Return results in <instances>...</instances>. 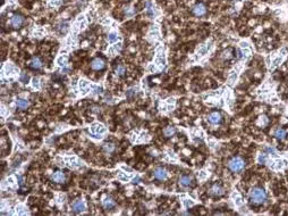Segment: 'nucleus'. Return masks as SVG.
Listing matches in <instances>:
<instances>
[{"label": "nucleus", "mask_w": 288, "mask_h": 216, "mask_svg": "<svg viewBox=\"0 0 288 216\" xmlns=\"http://www.w3.org/2000/svg\"><path fill=\"white\" fill-rule=\"evenodd\" d=\"M68 27H69L68 23H67V22H63L61 24L59 25V31H60V33L65 34V33L68 31Z\"/></svg>", "instance_id": "nucleus-32"}, {"label": "nucleus", "mask_w": 288, "mask_h": 216, "mask_svg": "<svg viewBox=\"0 0 288 216\" xmlns=\"http://www.w3.org/2000/svg\"><path fill=\"white\" fill-rule=\"evenodd\" d=\"M153 175L154 177L157 179V180H166L167 179V176H168V173H167V171L163 167H157L154 171H153Z\"/></svg>", "instance_id": "nucleus-7"}, {"label": "nucleus", "mask_w": 288, "mask_h": 216, "mask_svg": "<svg viewBox=\"0 0 288 216\" xmlns=\"http://www.w3.org/2000/svg\"><path fill=\"white\" fill-rule=\"evenodd\" d=\"M50 4L51 5H59V1L58 0H50Z\"/></svg>", "instance_id": "nucleus-45"}, {"label": "nucleus", "mask_w": 288, "mask_h": 216, "mask_svg": "<svg viewBox=\"0 0 288 216\" xmlns=\"http://www.w3.org/2000/svg\"><path fill=\"white\" fill-rule=\"evenodd\" d=\"M67 62H68V56L67 55H61L57 59V64L59 65L60 67H65L67 65Z\"/></svg>", "instance_id": "nucleus-24"}, {"label": "nucleus", "mask_w": 288, "mask_h": 216, "mask_svg": "<svg viewBox=\"0 0 288 216\" xmlns=\"http://www.w3.org/2000/svg\"><path fill=\"white\" fill-rule=\"evenodd\" d=\"M184 205L186 207H190V206H192L193 205V201L192 200H188V199H184Z\"/></svg>", "instance_id": "nucleus-42"}, {"label": "nucleus", "mask_w": 288, "mask_h": 216, "mask_svg": "<svg viewBox=\"0 0 288 216\" xmlns=\"http://www.w3.org/2000/svg\"><path fill=\"white\" fill-rule=\"evenodd\" d=\"M85 208H86L85 202L81 199L75 200V201L72 204V210L74 212V213H82V212L85 210Z\"/></svg>", "instance_id": "nucleus-5"}, {"label": "nucleus", "mask_w": 288, "mask_h": 216, "mask_svg": "<svg viewBox=\"0 0 288 216\" xmlns=\"http://www.w3.org/2000/svg\"><path fill=\"white\" fill-rule=\"evenodd\" d=\"M118 34L116 32H110L109 33V35H108V41L110 42V43H113V42H117L118 40Z\"/></svg>", "instance_id": "nucleus-30"}, {"label": "nucleus", "mask_w": 288, "mask_h": 216, "mask_svg": "<svg viewBox=\"0 0 288 216\" xmlns=\"http://www.w3.org/2000/svg\"><path fill=\"white\" fill-rule=\"evenodd\" d=\"M259 161H260L261 164H264V163L267 161V155H265V154H260V155H259Z\"/></svg>", "instance_id": "nucleus-39"}, {"label": "nucleus", "mask_w": 288, "mask_h": 216, "mask_svg": "<svg viewBox=\"0 0 288 216\" xmlns=\"http://www.w3.org/2000/svg\"><path fill=\"white\" fill-rule=\"evenodd\" d=\"M19 80H21L22 83H27L29 80H30V76H29L26 73H22V74H21V79H19Z\"/></svg>", "instance_id": "nucleus-33"}, {"label": "nucleus", "mask_w": 288, "mask_h": 216, "mask_svg": "<svg viewBox=\"0 0 288 216\" xmlns=\"http://www.w3.org/2000/svg\"><path fill=\"white\" fill-rule=\"evenodd\" d=\"M267 198V192L262 188H253L250 192V201L256 206L265 204Z\"/></svg>", "instance_id": "nucleus-1"}, {"label": "nucleus", "mask_w": 288, "mask_h": 216, "mask_svg": "<svg viewBox=\"0 0 288 216\" xmlns=\"http://www.w3.org/2000/svg\"><path fill=\"white\" fill-rule=\"evenodd\" d=\"M245 166H246V161L240 156H236L228 161V168L232 173H238L240 171H243Z\"/></svg>", "instance_id": "nucleus-2"}, {"label": "nucleus", "mask_w": 288, "mask_h": 216, "mask_svg": "<svg viewBox=\"0 0 288 216\" xmlns=\"http://www.w3.org/2000/svg\"><path fill=\"white\" fill-rule=\"evenodd\" d=\"M120 49H121V43L118 42V43H115L113 46H111L110 48L108 49V52H109L110 56H115V55H117L119 52Z\"/></svg>", "instance_id": "nucleus-17"}, {"label": "nucleus", "mask_w": 288, "mask_h": 216, "mask_svg": "<svg viewBox=\"0 0 288 216\" xmlns=\"http://www.w3.org/2000/svg\"><path fill=\"white\" fill-rule=\"evenodd\" d=\"M265 151L269 152V154H274V152H276V150H274V148H271V147H267V148H265Z\"/></svg>", "instance_id": "nucleus-43"}, {"label": "nucleus", "mask_w": 288, "mask_h": 216, "mask_svg": "<svg viewBox=\"0 0 288 216\" xmlns=\"http://www.w3.org/2000/svg\"><path fill=\"white\" fill-rule=\"evenodd\" d=\"M103 150L107 154H111L113 150H115V144H111V142H107V144H103Z\"/></svg>", "instance_id": "nucleus-28"}, {"label": "nucleus", "mask_w": 288, "mask_h": 216, "mask_svg": "<svg viewBox=\"0 0 288 216\" xmlns=\"http://www.w3.org/2000/svg\"><path fill=\"white\" fill-rule=\"evenodd\" d=\"M51 180L53 181V182H56V183H64L65 180H66V176L63 172H60V171H57L55 172L52 175H51Z\"/></svg>", "instance_id": "nucleus-14"}, {"label": "nucleus", "mask_w": 288, "mask_h": 216, "mask_svg": "<svg viewBox=\"0 0 288 216\" xmlns=\"http://www.w3.org/2000/svg\"><path fill=\"white\" fill-rule=\"evenodd\" d=\"M15 213H16L17 215H26V214H29V210H27V208L25 207L24 205H18L16 207V210H15Z\"/></svg>", "instance_id": "nucleus-25"}, {"label": "nucleus", "mask_w": 288, "mask_h": 216, "mask_svg": "<svg viewBox=\"0 0 288 216\" xmlns=\"http://www.w3.org/2000/svg\"><path fill=\"white\" fill-rule=\"evenodd\" d=\"M149 35H150L152 39H157V38L159 37V29H158V26H152L151 30H150Z\"/></svg>", "instance_id": "nucleus-29"}, {"label": "nucleus", "mask_w": 288, "mask_h": 216, "mask_svg": "<svg viewBox=\"0 0 288 216\" xmlns=\"http://www.w3.org/2000/svg\"><path fill=\"white\" fill-rule=\"evenodd\" d=\"M32 87L35 89H40V80L38 78H34L32 80Z\"/></svg>", "instance_id": "nucleus-35"}, {"label": "nucleus", "mask_w": 288, "mask_h": 216, "mask_svg": "<svg viewBox=\"0 0 288 216\" xmlns=\"http://www.w3.org/2000/svg\"><path fill=\"white\" fill-rule=\"evenodd\" d=\"M134 13H135V10L132 8V7H126V8H125V14H126L127 16H132Z\"/></svg>", "instance_id": "nucleus-37"}, {"label": "nucleus", "mask_w": 288, "mask_h": 216, "mask_svg": "<svg viewBox=\"0 0 288 216\" xmlns=\"http://www.w3.org/2000/svg\"><path fill=\"white\" fill-rule=\"evenodd\" d=\"M179 184L184 188H188L193 185V177L190 175H182L179 177Z\"/></svg>", "instance_id": "nucleus-11"}, {"label": "nucleus", "mask_w": 288, "mask_h": 216, "mask_svg": "<svg viewBox=\"0 0 288 216\" xmlns=\"http://www.w3.org/2000/svg\"><path fill=\"white\" fill-rule=\"evenodd\" d=\"M16 106L19 109H25L27 106H29V100L23 99V98H19L16 100Z\"/></svg>", "instance_id": "nucleus-23"}, {"label": "nucleus", "mask_w": 288, "mask_h": 216, "mask_svg": "<svg viewBox=\"0 0 288 216\" xmlns=\"http://www.w3.org/2000/svg\"><path fill=\"white\" fill-rule=\"evenodd\" d=\"M134 95H136V89H129L127 92H126V96H127V98H132Z\"/></svg>", "instance_id": "nucleus-38"}, {"label": "nucleus", "mask_w": 288, "mask_h": 216, "mask_svg": "<svg viewBox=\"0 0 288 216\" xmlns=\"http://www.w3.org/2000/svg\"><path fill=\"white\" fill-rule=\"evenodd\" d=\"M104 66H106V63H104L103 59H101V58H96L91 63V67L94 71H101V70L104 68Z\"/></svg>", "instance_id": "nucleus-10"}, {"label": "nucleus", "mask_w": 288, "mask_h": 216, "mask_svg": "<svg viewBox=\"0 0 288 216\" xmlns=\"http://www.w3.org/2000/svg\"><path fill=\"white\" fill-rule=\"evenodd\" d=\"M157 59H155V64L158 65V66H160L162 67L163 65H165V56H163V49L159 47V48L157 49Z\"/></svg>", "instance_id": "nucleus-15"}, {"label": "nucleus", "mask_w": 288, "mask_h": 216, "mask_svg": "<svg viewBox=\"0 0 288 216\" xmlns=\"http://www.w3.org/2000/svg\"><path fill=\"white\" fill-rule=\"evenodd\" d=\"M64 200H65V197H64V196H59V197H58V204H61V202H64Z\"/></svg>", "instance_id": "nucleus-44"}, {"label": "nucleus", "mask_w": 288, "mask_h": 216, "mask_svg": "<svg viewBox=\"0 0 288 216\" xmlns=\"http://www.w3.org/2000/svg\"><path fill=\"white\" fill-rule=\"evenodd\" d=\"M222 57H224V59H230V58L232 57V50H230V49H227L224 54H222Z\"/></svg>", "instance_id": "nucleus-36"}, {"label": "nucleus", "mask_w": 288, "mask_h": 216, "mask_svg": "<svg viewBox=\"0 0 288 216\" xmlns=\"http://www.w3.org/2000/svg\"><path fill=\"white\" fill-rule=\"evenodd\" d=\"M102 206H103L106 209L110 210L112 208L115 207V200L112 199L111 197H106L103 200H102Z\"/></svg>", "instance_id": "nucleus-16"}, {"label": "nucleus", "mask_w": 288, "mask_h": 216, "mask_svg": "<svg viewBox=\"0 0 288 216\" xmlns=\"http://www.w3.org/2000/svg\"><path fill=\"white\" fill-rule=\"evenodd\" d=\"M91 132L96 136V138H99V139H101L102 138V134H104L106 132H107V128L104 126L103 124H101V123H94V124H92V126H91Z\"/></svg>", "instance_id": "nucleus-3"}, {"label": "nucleus", "mask_w": 288, "mask_h": 216, "mask_svg": "<svg viewBox=\"0 0 288 216\" xmlns=\"http://www.w3.org/2000/svg\"><path fill=\"white\" fill-rule=\"evenodd\" d=\"M6 183L8 184V185H10V187H14V184H15V179H14L13 176H10V177H8V179L6 180Z\"/></svg>", "instance_id": "nucleus-40"}, {"label": "nucleus", "mask_w": 288, "mask_h": 216, "mask_svg": "<svg viewBox=\"0 0 288 216\" xmlns=\"http://www.w3.org/2000/svg\"><path fill=\"white\" fill-rule=\"evenodd\" d=\"M66 161L68 163V165L71 167H78V166L82 165V161H80L76 157H69V158L66 159Z\"/></svg>", "instance_id": "nucleus-20"}, {"label": "nucleus", "mask_w": 288, "mask_h": 216, "mask_svg": "<svg viewBox=\"0 0 288 216\" xmlns=\"http://www.w3.org/2000/svg\"><path fill=\"white\" fill-rule=\"evenodd\" d=\"M205 13H207V8H205V6L203 4H197L193 8V14L195 16H203Z\"/></svg>", "instance_id": "nucleus-13"}, {"label": "nucleus", "mask_w": 288, "mask_h": 216, "mask_svg": "<svg viewBox=\"0 0 288 216\" xmlns=\"http://www.w3.org/2000/svg\"><path fill=\"white\" fill-rule=\"evenodd\" d=\"M4 73L7 75V76H13V75H16L18 73V68L14 64L11 63H7L4 67Z\"/></svg>", "instance_id": "nucleus-6"}, {"label": "nucleus", "mask_w": 288, "mask_h": 216, "mask_svg": "<svg viewBox=\"0 0 288 216\" xmlns=\"http://www.w3.org/2000/svg\"><path fill=\"white\" fill-rule=\"evenodd\" d=\"M78 85H80L81 95H82V96L86 95L88 91H90V89H91L90 82H88L86 80H80L78 81Z\"/></svg>", "instance_id": "nucleus-12"}, {"label": "nucleus", "mask_w": 288, "mask_h": 216, "mask_svg": "<svg viewBox=\"0 0 288 216\" xmlns=\"http://www.w3.org/2000/svg\"><path fill=\"white\" fill-rule=\"evenodd\" d=\"M7 114H9V112L7 113V111H6V107L2 105V106H1V116L4 117V116H6Z\"/></svg>", "instance_id": "nucleus-41"}, {"label": "nucleus", "mask_w": 288, "mask_h": 216, "mask_svg": "<svg viewBox=\"0 0 288 216\" xmlns=\"http://www.w3.org/2000/svg\"><path fill=\"white\" fill-rule=\"evenodd\" d=\"M175 133H176V128H174V126H167V128L163 130V134H165V136H167V138L174 136Z\"/></svg>", "instance_id": "nucleus-26"}, {"label": "nucleus", "mask_w": 288, "mask_h": 216, "mask_svg": "<svg viewBox=\"0 0 288 216\" xmlns=\"http://www.w3.org/2000/svg\"><path fill=\"white\" fill-rule=\"evenodd\" d=\"M146 14H148V16H150V17H153L155 14H157L155 8H154L153 4H151V2H148V4H146Z\"/></svg>", "instance_id": "nucleus-22"}, {"label": "nucleus", "mask_w": 288, "mask_h": 216, "mask_svg": "<svg viewBox=\"0 0 288 216\" xmlns=\"http://www.w3.org/2000/svg\"><path fill=\"white\" fill-rule=\"evenodd\" d=\"M208 122L211 124V125H219L222 121V116L219 112H213L211 114H209L208 117H207Z\"/></svg>", "instance_id": "nucleus-4"}, {"label": "nucleus", "mask_w": 288, "mask_h": 216, "mask_svg": "<svg viewBox=\"0 0 288 216\" xmlns=\"http://www.w3.org/2000/svg\"><path fill=\"white\" fill-rule=\"evenodd\" d=\"M273 134H274V136H276L278 140H284V139L286 138V134H287V133H286V131H285L284 128H277V130L274 131V133H273Z\"/></svg>", "instance_id": "nucleus-21"}, {"label": "nucleus", "mask_w": 288, "mask_h": 216, "mask_svg": "<svg viewBox=\"0 0 288 216\" xmlns=\"http://www.w3.org/2000/svg\"><path fill=\"white\" fill-rule=\"evenodd\" d=\"M30 66L32 67L33 70H40L42 67V62H41V59L39 57H34L31 60V63H30Z\"/></svg>", "instance_id": "nucleus-19"}, {"label": "nucleus", "mask_w": 288, "mask_h": 216, "mask_svg": "<svg viewBox=\"0 0 288 216\" xmlns=\"http://www.w3.org/2000/svg\"><path fill=\"white\" fill-rule=\"evenodd\" d=\"M115 73H116V75H117V76H121V75H124V73H125V67H124L123 65H118V66L115 68Z\"/></svg>", "instance_id": "nucleus-31"}, {"label": "nucleus", "mask_w": 288, "mask_h": 216, "mask_svg": "<svg viewBox=\"0 0 288 216\" xmlns=\"http://www.w3.org/2000/svg\"><path fill=\"white\" fill-rule=\"evenodd\" d=\"M24 23V18L21 15H14V16L10 18V25L14 27V29H19Z\"/></svg>", "instance_id": "nucleus-8"}, {"label": "nucleus", "mask_w": 288, "mask_h": 216, "mask_svg": "<svg viewBox=\"0 0 288 216\" xmlns=\"http://www.w3.org/2000/svg\"><path fill=\"white\" fill-rule=\"evenodd\" d=\"M256 124L260 126V128H264V126H267L268 124H269V117L267 116V115H261L257 121H256Z\"/></svg>", "instance_id": "nucleus-18"}, {"label": "nucleus", "mask_w": 288, "mask_h": 216, "mask_svg": "<svg viewBox=\"0 0 288 216\" xmlns=\"http://www.w3.org/2000/svg\"><path fill=\"white\" fill-rule=\"evenodd\" d=\"M140 136H141V138L137 140V142H144V141H148V140H149V136H148V134H146L145 132H142Z\"/></svg>", "instance_id": "nucleus-34"}, {"label": "nucleus", "mask_w": 288, "mask_h": 216, "mask_svg": "<svg viewBox=\"0 0 288 216\" xmlns=\"http://www.w3.org/2000/svg\"><path fill=\"white\" fill-rule=\"evenodd\" d=\"M132 177H133V175L126 174V173H124V172H119V174H118V179H119L120 181H123V182H127V181H129Z\"/></svg>", "instance_id": "nucleus-27"}, {"label": "nucleus", "mask_w": 288, "mask_h": 216, "mask_svg": "<svg viewBox=\"0 0 288 216\" xmlns=\"http://www.w3.org/2000/svg\"><path fill=\"white\" fill-rule=\"evenodd\" d=\"M209 192L212 194V196H217V197H219V196H222L225 193V189L220 185V184L218 183H215L211 188H210V190Z\"/></svg>", "instance_id": "nucleus-9"}]
</instances>
